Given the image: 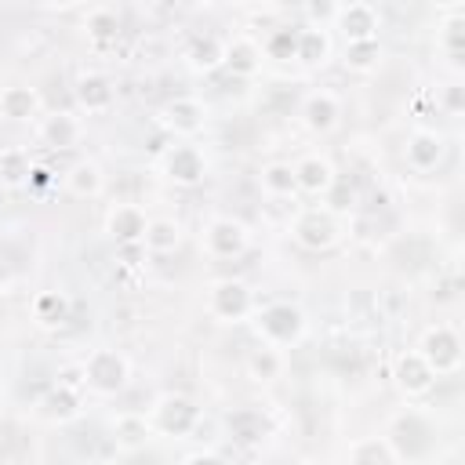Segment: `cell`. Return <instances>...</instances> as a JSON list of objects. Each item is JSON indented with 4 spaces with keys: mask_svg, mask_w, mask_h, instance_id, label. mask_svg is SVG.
<instances>
[{
    "mask_svg": "<svg viewBox=\"0 0 465 465\" xmlns=\"http://www.w3.org/2000/svg\"><path fill=\"white\" fill-rule=\"evenodd\" d=\"M385 443L392 450V458H403V461H421L436 450V425L429 414L421 411H400L392 414L389 421V432H385Z\"/></svg>",
    "mask_w": 465,
    "mask_h": 465,
    "instance_id": "cell-1",
    "label": "cell"
},
{
    "mask_svg": "<svg viewBox=\"0 0 465 465\" xmlns=\"http://www.w3.org/2000/svg\"><path fill=\"white\" fill-rule=\"evenodd\" d=\"M80 371H84V385H91L102 396H113L127 385V360L116 349H105V345L91 349L87 360L80 363Z\"/></svg>",
    "mask_w": 465,
    "mask_h": 465,
    "instance_id": "cell-2",
    "label": "cell"
},
{
    "mask_svg": "<svg viewBox=\"0 0 465 465\" xmlns=\"http://www.w3.org/2000/svg\"><path fill=\"white\" fill-rule=\"evenodd\" d=\"M418 352H421V360L432 367L436 378H440V374H454V371L461 367V338H458V331L447 327V323L429 327V331L421 334Z\"/></svg>",
    "mask_w": 465,
    "mask_h": 465,
    "instance_id": "cell-3",
    "label": "cell"
},
{
    "mask_svg": "<svg viewBox=\"0 0 465 465\" xmlns=\"http://www.w3.org/2000/svg\"><path fill=\"white\" fill-rule=\"evenodd\" d=\"M291 236L305 251H331L341 240V225H338V218L331 211H305V214L294 218Z\"/></svg>",
    "mask_w": 465,
    "mask_h": 465,
    "instance_id": "cell-4",
    "label": "cell"
},
{
    "mask_svg": "<svg viewBox=\"0 0 465 465\" xmlns=\"http://www.w3.org/2000/svg\"><path fill=\"white\" fill-rule=\"evenodd\" d=\"M258 331L272 341V345H291V341H298L302 338V331H305V316H302V309L298 305H291V302H272V305H265V309H258Z\"/></svg>",
    "mask_w": 465,
    "mask_h": 465,
    "instance_id": "cell-5",
    "label": "cell"
},
{
    "mask_svg": "<svg viewBox=\"0 0 465 465\" xmlns=\"http://www.w3.org/2000/svg\"><path fill=\"white\" fill-rule=\"evenodd\" d=\"M392 381H396V389H400L403 396H429L432 385H436V374H432V367L421 360L418 349H407V352H400L396 363H392Z\"/></svg>",
    "mask_w": 465,
    "mask_h": 465,
    "instance_id": "cell-6",
    "label": "cell"
},
{
    "mask_svg": "<svg viewBox=\"0 0 465 465\" xmlns=\"http://www.w3.org/2000/svg\"><path fill=\"white\" fill-rule=\"evenodd\" d=\"M153 425H156L163 436H189V432L200 425V407H196L189 396H163V400L156 403Z\"/></svg>",
    "mask_w": 465,
    "mask_h": 465,
    "instance_id": "cell-7",
    "label": "cell"
},
{
    "mask_svg": "<svg viewBox=\"0 0 465 465\" xmlns=\"http://www.w3.org/2000/svg\"><path fill=\"white\" fill-rule=\"evenodd\" d=\"M163 174H167L174 185H196V182H203V174H207V160H203V153H200L196 145L182 142V145H171V149H167V156H163Z\"/></svg>",
    "mask_w": 465,
    "mask_h": 465,
    "instance_id": "cell-8",
    "label": "cell"
},
{
    "mask_svg": "<svg viewBox=\"0 0 465 465\" xmlns=\"http://www.w3.org/2000/svg\"><path fill=\"white\" fill-rule=\"evenodd\" d=\"M203 243L214 258H240L247 251V225L236 218H211Z\"/></svg>",
    "mask_w": 465,
    "mask_h": 465,
    "instance_id": "cell-9",
    "label": "cell"
},
{
    "mask_svg": "<svg viewBox=\"0 0 465 465\" xmlns=\"http://www.w3.org/2000/svg\"><path fill=\"white\" fill-rule=\"evenodd\" d=\"M251 305H254V298H251V291H247L243 280H218L211 287V312L218 320H225V323L243 320L251 312Z\"/></svg>",
    "mask_w": 465,
    "mask_h": 465,
    "instance_id": "cell-10",
    "label": "cell"
},
{
    "mask_svg": "<svg viewBox=\"0 0 465 465\" xmlns=\"http://www.w3.org/2000/svg\"><path fill=\"white\" fill-rule=\"evenodd\" d=\"M222 425H225V436L236 447H254V443H262L269 436V418L258 407H232Z\"/></svg>",
    "mask_w": 465,
    "mask_h": 465,
    "instance_id": "cell-11",
    "label": "cell"
},
{
    "mask_svg": "<svg viewBox=\"0 0 465 465\" xmlns=\"http://www.w3.org/2000/svg\"><path fill=\"white\" fill-rule=\"evenodd\" d=\"M207 120V109L200 98H189V94H178L171 102H163L160 109V124L171 131V134H196Z\"/></svg>",
    "mask_w": 465,
    "mask_h": 465,
    "instance_id": "cell-12",
    "label": "cell"
},
{
    "mask_svg": "<svg viewBox=\"0 0 465 465\" xmlns=\"http://www.w3.org/2000/svg\"><path fill=\"white\" fill-rule=\"evenodd\" d=\"M334 25L345 33V44L352 40H378V11L371 4H338Z\"/></svg>",
    "mask_w": 465,
    "mask_h": 465,
    "instance_id": "cell-13",
    "label": "cell"
},
{
    "mask_svg": "<svg viewBox=\"0 0 465 465\" xmlns=\"http://www.w3.org/2000/svg\"><path fill=\"white\" fill-rule=\"evenodd\" d=\"M338 116H341V102H338L334 91H323V87H320V91H309V94H305V102H302V124H305L309 131L327 134V131H334Z\"/></svg>",
    "mask_w": 465,
    "mask_h": 465,
    "instance_id": "cell-14",
    "label": "cell"
},
{
    "mask_svg": "<svg viewBox=\"0 0 465 465\" xmlns=\"http://www.w3.org/2000/svg\"><path fill=\"white\" fill-rule=\"evenodd\" d=\"M109 236L116 240V247H131V243H142L145 240V229H149V218L138 203H120L109 211Z\"/></svg>",
    "mask_w": 465,
    "mask_h": 465,
    "instance_id": "cell-15",
    "label": "cell"
},
{
    "mask_svg": "<svg viewBox=\"0 0 465 465\" xmlns=\"http://www.w3.org/2000/svg\"><path fill=\"white\" fill-rule=\"evenodd\" d=\"M73 94H76L80 109H87V113H105L116 102V87L105 73H80L73 84Z\"/></svg>",
    "mask_w": 465,
    "mask_h": 465,
    "instance_id": "cell-16",
    "label": "cell"
},
{
    "mask_svg": "<svg viewBox=\"0 0 465 465\" xmlns=\"http://www.w3.org/2000/svg\"><path fill=\"white\" fill-rule=\"evenodd\" d=\"M443 153H447V142H443V134H436V131H414L411 138H407V149H403V156H407V163L414 167V171H432L440 160H443Z\"/></svg>",
    "mask_w": 465,
    "mask_h": 465,
    "instance_id": "cell-17",
    "label": "cell"
},
{
    "mask_svg": "<svg viewBox=\"0 0 465 465\" xmlns=\"http://www.w3.org/2000/svg\"><path fill=\"white\" fill-rule=\"evenodd\" d=\"M36 414L44 418V421H73L76 414H80V392L76 389H69V385H51L40 400H36Z\"/></svg>",
    "mask_w": 465,
    "mask_h": 465,
    "instance_id": "cell-18",
    "label": "cell"
},
{
    "mask_svg": "<svg viewBox=\"0 0 465 465\" xmlns=\"http://www.w3.org/2000/svg\"><path fill=\"white\" fill-rule=\"evenodd\" d=\"M80 138H84V127H80V120L73 113H58L54 109L51 116L40 120V142L47 149H73Z\"/></svg>",
    "mask_w": 465,
    "mask_h": 465,
    "instance_id": "cell-19",
    "label": "cell"
},
{
    "mask_svg": "<svg viewBox=\"0 0 465 465\" xmlns=\"http://www.w3.org/2000/svg\"><path fill=\"white\" fill-rule=\"evenodd\" d=\"M334 167L323 160V156H302L298 163H294V185L302 189V193H309V196H323L331 185H334Z\"/></svg>",
    "mask_w": 465,
    "mask_h": 465,
    "instance_id": "cell-20",
    "label": "cell"
},
{
    "mask_svg": "<svg viewBox=\"0 0 465 465\" xmlns=\"http://www.w3.org/2000/svg\"><path fill=\"white\" fill-rule=\"evenodd\" d=\"M185 58H189V65H193L196 73H214V69H222V62H225V44H222L218 36H211V33H196V36L185 44Z\"/></svg>",
    "mask_w": 465,
    "mask_h": 465,
    "instance_id": "cell-21",
    "label": "cell"
},
{
    "mask_svg": "<svg viewBox=\"0 0 465 465\" xmlns=\"http://www.w3.org/2000/svg\"><path fill=\"white\" fill-rule=\"evenodd\" d=\"M232 76H254L262 69V47L247 36H236L225 44V62H222Z\"/></svg>",
    "mask_w": 465,
    "mask_h": 465,
    "instance_id": "cell-22",
    "label": "cell"
},
{
    "mask_svg": "<svg viewBox=\"0 0 465 465\" xmlns=\"http://www.w3.org/2000/svg\"><path fill=\"white\" fill-rule=\"evenodd\" d=\"M36 105H40V98H36L33 87L11 84V87L0 91V116H4V120H15V124L33 120V116H36Z\"/></svg>",
    "mask_w": 465,
    "mask_h": 465,
    "instance_id": "cell-23",
    "label": "cell"
},
{
    "mask_svg": "<svg viewBox=\"0 0 465 465\" xmlns=\"http://www.w3.org/2000/svg\"><path fill=\"white\" fill-rule=\"evenodd\" d=\"M331 58V36L323 25H302L298 29V58L294 62H305V65H327Z\"/></svg>",
    "mask_w": 465,
    "mask_h": 465,
    "instance_id": "cell-24",
    "label": "cell"
},
{
    "mask_svg": "<svg viewBox=\"0 0 465 465\" xmlns=\"http://www.w3.org/2000/svg\"><path fill=\"white\" fill-rule=\"evenodd\" d=\"M182 243V225L174 218H149V229H145V240L142 247L153 251V254H167Z\"/></svg>",
    "mask_w": 465,
    "mask_h": 465,
    "instance_id": "cell-25",
    "label": "cell"
},
{
    "mask_svg": "<svg viewBox=\"0 0 465 465\" xmlns=\"http://www.w3.org/2000/svg\"><path fill=\"white\" fill-rule=\"evenodd\" d=\"M149 436H153V425H149L142 414H120L116 425H113V440H116V447H124V450L145 447Z\"/></svg>",
    "mask_w": 465,
    "mask_h": 465,
    "instance_id": "cell-26",
    "label": "cell"
},
{
    "mask_svg": "<svg viewBox=\"0 0 465 465\" xmlns=\"http://www.w3.org/2000/svg\"><path fill=\"white\" fill-rule=\"evenodd\" d=\"M262 189L272 196V200H283V196H294L298 185H294V163H283V160H272L262 167Z\"/></svg>",
    "mask_w": 465,
    "mask_h": 465,
    "instance_id": "cell-27",
    "label": "cell"
},
{
    "mask_svg": "<svg viewBox=\"0 0 465 465\" xmlns=\"http://www.w3.org/2000/svg\"><path fill=\"white\" fill-rule=\"evenodd\" d=\"M29 174H33V163L22 145L0 149V182L4 185H22V182H29Z\"/></svg>",
    "mask_w": 465,
    "mask_h": 465,
    "instance_id": "cell-28",
    "label": "cell"
},
{
    "mask_svg": "<svg viewBox=\"0 0 465 465\" xmlns=\"http://www.w3.org/2000/svg\"><path fill=\"white\" fill-rule=\"evenodd\" d=\"M349 465H396V458L381 436H367L349 447Z\"/></svg>",
    "mask_w": 465,
    "mask_h": 465,
    "instance_id": "cell-29",
    "label": "cell"
},
{
    "mask_svg": "<svg viewBox=\"0 0 465 465\" xmlns=\"http://www.w3.org/2000/svg\"><path fill=\"white\" fill-rule=\"evenodd\" d=\"M378 62H381V44H378V40H352V44H345V51H341V65L352 69V73H367V69H374Z\"/></svg>",
    "mask_w": 465,
    "mask_h": 465,
    "instance_id": "cell-30",
    "label": "cell"
},
{
    "mask_svg": "<svg viewBox=\"0 0 465 465\" xmlns=\"http://www.w3.org/2000/svg\"><path fill=\"white\" fill-rule=\"evenodd\" d=\"M65 185H69L73 196H98L102 193V171H98V163H91V160L73 163L69 174H65Z\"/></svg>",
    "mask_w": 465,
    "mask_h": 465,
    "instance_id": "cell-31",
    "label": "cell"
},
{
    "mask_svg": "<svg viewBox=\"0 0 465 465\" xmlns=\"http://www.w3.org/2000/svg\"><path fill=\"white\" fill-rule=\"evenodd\" d=\"M84 25H87V36L94 44H109V40L120 36V15L113 7H91Z\"/></svg>",
    "mask_w": 465,
    "mask_h": 465,
    "instance_id": "cell-32",
    "label": "cell"
},
{
    "mask_svg": "<svg viewBox=\"0 0 465 465\" xmlns=\"http://www.w3.org/2000/svg\"><path fill=\"white\" fill-rule=\"evenodd\" d=\"M262 51H265L269 58H276V62H294V58H298V25H280V29H272V33L265 36Z\"/></svg>",
    "mask_w": 465,
    "mask_h": 465,
    "instance_id": "cell-33",
    "label": "cell"
},
{
    "mask_svg": "<svg viewBox=\"0 0 465 465\" xmlns=\"http://www.w3.org/2000/svg\"><path fill=\"white\" fill-rule=\"evenodd\" d=\"M33 312L40 323L54 327V323H65L69 320V298L62 291H44L36 302H33Z\"/></svg>",
    "mask_w": 465,
    "mask_h": 465,
    "instance_id": "cell-34",
    "label": "cell"
},
{
    "mask_svg": "<svg viewBox=\"0 0 465 465\" xmlns=\"http://www.w3.org/2000/svg\"><path fill=\"white\" fill-rule=\"evenodd\" d=\"M280 371H283V356L276 352V349H254L251 356H247V374L254 378V381H276L280 378Z\"/></svg>",
    "mask_w": 465,
    "mask_h": 465,
    "instance_id": "cell-35",
    "label": "cell"
},
{
    "mask_svg": "<svg viewBox=\"0 0 465 465\" xmlns=\"http://www.w3.org/2000/svg\"><path fill=\"white\" fill-rule=\"evenodd\" d=\"M443 47L450 51L454 62H461V54H465V7L461 4L450 7V22L443 25Z\"/></svg>",
    "mask_w": 465,
    "mask_h": 465,
    "instance_id": "cell-36",
    "label": "cell"
},
{
    "mask_svg": "<svg viewBox=\"0 0 465 465\" xmlns=\"http://www.w3.org/2000/svg\"><path fill=\"white\" fill-rule=\"evenodd\" d=\"M323 196H327L331 211H345V207H352V203H356V185H352L349 178H334V185H331Z\"/></svg>",
    "mask_w": 465,
    "mask_h": 465,
    "instance_id": "cell-37",
    "label": "cell"
},
{
    "mask_svg": "<svg viewBox=\"0 0 465 465\" xmlns=\"http://www.w3.org/2000/svg\"><path fill=\"white\" fill-rule=\"evenodd\" d=\"M440 109H443L447 116H458V113L465 109V87H461L458 80L443 87V94H440Z\"/></svg>",
    "mask_w": 465,
    "mask_h": 465,
    "instance_id": "cell-38",
    "label": "cell"
},
{
    "mask_svg": "<svg viewBox=\"0 0 465 465\" xmlns=\"http://www.w3.org/2000/svg\"><path fill=\"white\" fill-rule=\"evenodd\" d=\"M305 11H309V18H316V22H323V18H334V11H338V4H309ZM316 22H312V25H316Z\"/></svg>",
    "mask_w": 465,
    "mask_h": 465,
    "instance_id": "cell-39",
    "label": "cell"
},
{
    "mask_svg": "<svg viewBox=\"0 0 465 465\" xmlns=\"http://www.w3.org/2000/svg\"><path fill=\"white\" fill-rule=\"evenodd\" d=\"M185 465H229L222 454H211V450H203V454H193Z\"/></svg>",
    "mask_w": 465,
    "mask_h": 465,
    "instance_id": "cell-40",
    "label": "cell"
},
{
    "mask_svg": "<svg viewBox=\"0 0 465 465\" xmlns=\"http://www.w3.org/2000/svg\"><path fill=\"white\" fill-rule=\"evenodd\" d=\"M4 280H7V269H4V262H0V287H4Z\"/></svg>",
    "mask_w": 465,
    "mask_h": 465,
    "instance_id": "cell-41",
    "label": "cell"
}]
</instances>
